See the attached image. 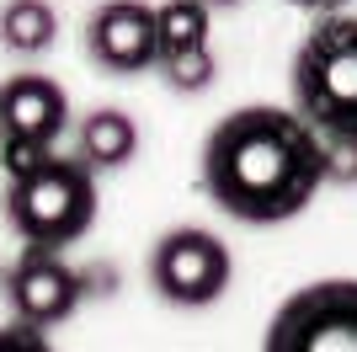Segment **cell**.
<instances>
[{
  "label": "cell",
  "mask_w": 357,
  "mask_h": 352,
  "mask_svg": "<svg viewBox=\"0 0 357 352\" xmlns=\"http://www.w3.org/2000/svg\"><path fill=\"white\" fill-rule=\"evenodd\" d=\"M326 187V139L288 107H240L203 139V192L240 224H283Z\"/></svg>",
  "instance_id": "1"
},
{
  "label": "cell",
  "mask_w": 357,
  "mask_h": 352,
  "mask_svg": "<svg viewBox=\"0 0 357 352\" xmlns=\"http://www.w3.org/2000/svg\"><path fill=\"white\" fill-rule=\"evenodd\" d=\"M96 171L80 155H27L6 166V219L27 246L64 251L96 224Z\"/></svg>",
  "instance_id": "2"
},
{
  "label": "cell",
  "mask_w": 357,
  "mask_h": 352,
  "mask_svg": "<svg viewBox=\"0 0 357 352\" xmlns=\"http://www.w3.org/2000/svg\"><path fill=\"white\" fill-rule=\"evenodd\" d=\"M294 102L320 139H357V16H320L294 54Z\"/></svg>",
  "instance_id": "3"
},
{
  "label": "cell",
  "mask_w": 357,
  "mask_h": 352,
  "mask_svg": "<svg viewBox=\"0 0 357 352\" xmlns=\"http://www.w3.org/2000/svg\"><path fill=\"white\" fill-rule=\"evenodd\" d=\"M261 352H357V278H326L288 293Z\"/></svg>",
  "instance_id": "4"
},
{
  "label": "cell",
  "mask_w": 357,
  "mask_h": 352,
  "mask_svg": "<svg viewBox=\"0 0 357 352\" xmlns=\"http://www.w3.org/2000/svg\"><path fill=\"white\" fill-rule=\"evenodd\" d=\"M235 278V256L219 235L197 230V224H181V230L160 235L155 251H149V283L165 305L176 309H203L213 299H224Z\"/></svg>",
  "instance_id": "5"
},
{
  "label": "cell",
  "mask_w": 357,
  "mask_h": 352,
  "mask_svg": "<svg viewBox=\"0 0 357 352\" xmlns=\"http://www.w3.org/2000/svg\"><path fill=\"white\" fill-rule=\"evenodd\" d=\"M64 129H70V96L54 75L22 70L0 86V166L54 149Z\"/></svg>",
  "instance_id": "6"
},
{
  "label": "cell",
  "mask_w": 357,
  "mask_h": 352,
  "mask_svg": "<svg viewBox=\"0 0 357 352\" xmlns=\"http://www.w3.org/2000/svg\"><path fill=\"white\" fill-rule=\"evenodd\" d=\"M6 299H11L16 321L48 331V325H64L75 309H80L86 283H80V272H75L70 262H59V251L27 246L11 262V272H6Z\"/></svg>",
  "instance_id": "7"
},
{
  "label": "cell",
  "mask_w": 357,
  "mask_h": 352,
  "mask_svg": "<svg viewBox=\"0 0 357 352\" xmlns=\"http://www.w3.org/2000/svg\"><path fill=\"white\" fill-rule=\"evenodd\" d=\"M86 54L107 75H144L160 64L155 38V6L144 0H107L86 22Z\"/></svg>",
  "instance_id": "8"
},
{
  "label": "cell",
  "mask_w": 357,
  "mask_h": 352,
  "mask_svg": "<svg viewBox=\"0 0 357 352\" xmlns=\"http://www.w3.org/2000/svg\"><path fill=\"white\" fill-rule=\"evenodd\" d=\"M139 155V123L118 107H96L80 123V161L91 171H118Z\"/></svg>",
  "instance_id": "9"
},
{
  "label": "cell",
  "mask_w": 357,
  "mask_h": 352,
  "mask_svg": "<svg viewBox=\"0 0 357 352\" xmlns=\"http://www.w3.org/2000/svg\"><path fill=\"white\" fill-rule=\"evenodd\" d=\"M59 38V16L48 0H6L0 6V43L16 54H48Z\"/></svg>",
  "instance_id": "10"
},
{
  "label": "cell",
  "mask_w": 357,
  "mask_h": 352,
  "mask_svg": "<svg viewBox=\"0 0 357 352\" xmlns=\"http://www.w3.org/2000/svg\"><path fill=\"white\" fill-rule=\"evenodd\" d=\"M155 38H160V59L208 48V6L203 0H165V6H155Z\"/></svg>",
  "instance_id": "11"
},
{
  "label": "cell",
  "mask_w": 357,
  "mask_h": 352,
  "mask_svg": "<svg viewBox=\"0 0 357 352\" xmlns=\"http://www.w3.org/2000/svg\"><path fill=\"white\" fill-rule=\"evenodd\" d=\"M160 75H165V86L171 91H203V86H213V75H219V64H213V54L208 48H192V54H171V59H160Z\"/></svg>",
  "instance_id": "12"
},
{
  "label": "cell",
  "mask_w": 357,
  "mask_h": 352,
  "mask_svg": "<svg viewBox=\"0 0 357 352\" xmlns=\"http://www.w3.org/2000/svg\"><path fill=\"white\" fill-rule=\"evenodd\" d=\"M326 182H357V139H331L326 145Z\"/></svg>",
  "instance_id": "13"
},
{
  "label": "cell",
  "mask_w": 357,
  "mask_h": 352,
  "mask_svg": "<svg viewBox=\"0 0 357 352\" xmlns=\"http://www.w3.org/2000/svg\"><path fill=\"white\" fill-rule=\"evenodd\" d=\"M0 352H54V347H48V337L38 325L16 321V325H0Z\"/></svg>",
  "instance_id": "14"
},
{
  "label": "cell",
  "mask_w": 357,
  "mask_h": 352,
  "mask_svg": "<svg viewBox=\"0 0 357 352\" xmlns=\"http://www.w3.org/2000/svg\"><path fill=\"white\" fill-rule=\"evenodd\" d=\"M288 6H310V11H342L347 0H288Z\"/></svg>",
  "instance_id": "15"
},
{
  "label": "cell",
  "mask_w": 357,
  "mask_h": 352,
  "mask_svg": "<svg viewBox=\"0 0 357 352\" xmlns=\"http://www.w3.org/2000/svg\"><path fill=\"white\" fill-rule=\"evenodd\" d=\"M203 6H208V11H213V6H219V11H229V6H240V0H203Z\"/></svg>",
  "instance_id": "16"
}]
</instances>
